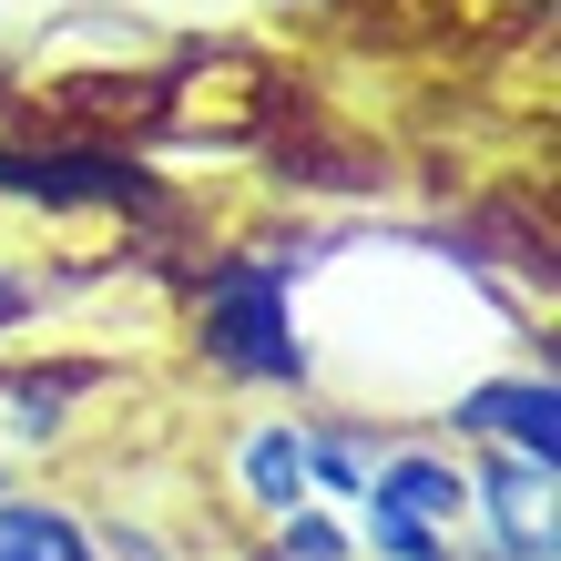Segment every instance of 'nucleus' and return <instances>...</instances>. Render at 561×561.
I'll return each instance as SVG.
<instances>
[{
    "mask_svg": "<svg viewBox=\"0 0 561 561\" xmlns=\"http://www.w3.org/2000/svg\"><path fill=\"white\" fill-rule=\"evenodd\" d=\"M194 347H205V368L245 378V388H307L317 378L276 255H225V266L194 286Z\"/></svg>",
    "mask_w": 561,
    "mask_h": 561,
    "instance_id": "nucleus-1",
    "label": "nucleus"
},
{
    "mask_svg": "<svg viewBox=\"0 0 561 561\" xmlns=\"http://www.w3.org/2000/svg\"><path fill=\"white\" fill-rule=\"evenodd\" d=\"M459 520H470V470L449 449H378V470L357 480L368 561H449Z\"/></svg>",
    "mask_w": 561,
    "mask_h": 561,
    "instance_id": "nucleus-2",
    "label": "nucleus"
},
{
    "mask_svg": "<svg viewBox=\"0 0 561 561\" xmlns=\"http://www.w3.org/2000/svg\"><path fill=\"white\" fill-rule=\"evenodd\" d=\"M449 428L480 439V449H511V459L561 470V388H551V368H511V378H490V388H459Z\"/></svg>",
    "mask_w": 561,
    "mask_h": 561,
    "instance_id": "nucleus-3",
    "label": "nucleus"
},
{
    "mask_svg": "<svg viewBox=\"0 0 561 561\" xmlns=\"http://www.w3.org/2000/svg\"><path fill=\"white\" fill-rule=\"evenodd\" d=\"M470 511L490 531V561H551V470H541V459L490 449L470 470Z\"/></svg>",
    "mask_w": 561,
    "mask_h": 561,
    "instance_id": "nucleus-4",
    "label": "nucleus"
},
{
    "mask_svg": "<svg viewBox=\"0 0 561 561\" xmlns=\"http://www.w3.org/2000/svg\"><path fill=\"white\" fill-rule=\"evenodd\" d=\"M236 470H245V501L266 511V520H296L317 501V480H307V428H286V419H266V428H245V449H236Z\"/></svg>",
    "mask_w": 561,
    "mask_h": 561,
    "instance_id": "nucleus-5",
    "label": "nucleus"
},
{
    "mask_svg": "<svg viewBox=\"0 0 561 561\" xmlns=\"http://www.w3.org/2000/svg\"><path fill=\"white\" fill-rule=\"evenodd\" d=\"M0 561H103L92 531L61 501H31V490H0Z\"/></svg>",
    "mask_w": 561,
    "mask_h": 561,
    "instance_id": "nucleus-6",
    "label": "nucleus"
},
{
    "mask_svg": "<svg viewBox=\"0 0 561 561\" xmlns=\"http://www.w3.org/2000/svg\"><path fill=\"white\" fill-rule=\"evenodd\" d=\"M82 388H103V368H21V378H0V409H11L0 428H11V439H61V428H72L61 409H72Z\"/></svg>",
    "mask_w": 561,
    "mask_h": 561,
    "instance_id": "nucleus-7",
    "label": "nucleus"
},
{
    "mask_svg": "<svg viewBox=\"0 0 561 561\" xmlns=\"http://www.w3.org/2000/svg\"><path fill=\"white\" fill-rule=\"evenodd\" d=\"M378 470V439L368 428H307V480L327 501H357V480Z\"/></svg>",
    "mask_w": 561,
    "mask_h": 561,
    "instance_id": "nucleus-8",
    "label": "nucleus"
},
{
    "mask_svg": "<svg viewBox=\"0 0 561 561\" xmlns=\"http://www.w3.org/2000/svg\"><path fill=\"white\" fill-rule=\"evenodd\" d=\"M31 317H42V276H31V266H11V255H0V337H21Z\"/></svg>",
    "mask_w": 561,
    "mask_h": 561,
    "instance_id": "nucleus-9",
    "label": "nucleus"
}]
</instances>
